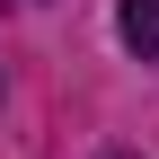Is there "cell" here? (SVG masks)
Wrapping results in <instances>:
<instances>
[{
	"mask_svg": "<svg viewBox=\"0 0 159 159\" xmlns=\"http://www.w3.org/2000/svg\"><path fill=\"white\" fill-rule=\"evenodd\" d=\"M115 35H124L133 62H150V71H159V0H124V9H115Z\"/></svg>",
	"mask_w": 159,
	"mask_h": 159,
	"instance_id": "1",
	"label": "cell"
},
{
	"mask_svg": "<svg viewBox=\"0 0 159 159\" xmlns=\"http://www.w3.org/2000/svg\"><path fill=\"white\" fill-rule=\"evenodd\" d=\"M106 159H133V150H106Z\"/></svg>",
	"mask_w": 159,
	"mask_h": 159,
	"instance_id": "2",
	"label": "cell"
}]
</instances>
